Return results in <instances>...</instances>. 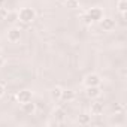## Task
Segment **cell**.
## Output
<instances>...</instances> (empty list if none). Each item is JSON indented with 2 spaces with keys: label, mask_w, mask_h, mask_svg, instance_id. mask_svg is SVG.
Returning <instances> with one entry per match:
<instances>
[{
  "label": "cell",
  "mask_w": 127,
  "mask_h": 127,
  "mask_svg": "<svg viewBox=\"0 0 127 127\" xmlns=\"http://www.w3.org/2000/svg\"><path fill=\"white\" fill-rule=\"evenodd\" d=\"M18 20L24 24H30L36 20V12L33 8H23L20 12H18Z\"/></svg>",
  "instance_id": "1"
},
{
  "label": "cell",
  "mask_w": 127,
  "mask_h": 127,
  "mask_svg": "<svg viewBox=\"0 0 127 127\" xmlns=\"http://www.w3.org/2000/svg\"><path fill=\"white\" fill-rule=\"evenodd\" d=\"M85 14L90 17V20L93 21V24H94V23H99V21L103 18V11H102L100 8H97V6H94V8L88 9Z\"/></svg>",
  "instance_id": "2"
},
{
  "label": "cell",
  "mask_w": 127,
  "mask_h": 127,
  "mask_svg": "<svg viewBox=\"0 0 127 127\" xmlns=\"http://www.w3.org/2000/svg\"><path fill=\"white\" fill-rule=\"evenodd\" d=\"M6 37L11 43H17V42L21 40V30L18 27H11L6 33Z\"/></svg>",
  "instance_id": "3"
},
{
  "label": "cell",
  "mask_w": 127,
  "mask_h": 127,
  "mask_svg": "<svg viewBox=\"0 0 127 127\" xmlns=\"http://www.w3.org/2000/svg\"><path fill=\"white\" fill-rule=\"evenodd\" d=\"M100 84H102V79L97 73H88L84 78V85L85 87H94V85H100Z\"/></svg>",
  "instance_id": "4"
},
{
  "label": "cell",
  "mask_w": 127,
  "mask_h": 127,
  "mask_svg": "<svg viewBox=\"0 0 127 127\" xmlns=\"http://www.w3.org/2000/svg\"><path fill=\"white\" fill-rule=\"evenodd\" d=\"M15 97H17L18 103H27V102L33 100V91H30V90H21V91L17 93Z\"/></svg>",
  "instance_id": "5"
},
{
  "label": "cell",
  "mask_w": 127,
  "mask_h": 127,
  "mask_svg": "<svg viewBox=\"0 0 127 127\" xmlns=\"http://www.w3.org/2000/svg\"><path fill=\"white\" fill-rule=\"evenodd\" d=\"M100 94H102L100 85H94V87H87L85 88V96L88 99H97V97H100Z\"/></svg>",
  "instance_id": "6"
},
{
  "label": "cell",
  "mask_w": 127,
  "mask_h": 127,
  "mask_svg": "<svg viewBox=\"0 0 127 127\" xmlns=\"http://www.w3.org/2000/svg\"><path fill=\"white\" fill-rule=\"evenodd\" d=\"M100 27L105 30V32H112L114 29H115V20H112V18H102L100 21Z\"/></svg>",
  "instance_id": "7"
},
{
  "label": "cell",
  "mask_w": 127,
  "mask_h": 127,
  "mask_svg": "<svg viewBox=\"0 0 127 127\" xmlns=\"http://www.w3.org/2000/svg\"><path fill=\"white\" fill-rule=\"evenodd\" d=\"M103 111H105V105H103L102 102H94V103H91V106H90V112H91V115L99 117V115L103 114Z\"/></svg>",
  "instance_id": "8"
},
{
  "label": "cell",
  "mask_w": 127,
  "mask_h": 127,
  "mask_svg": "<svg viewBox=\"0 0 127 127\" xmlns=\"http://www.w3.org/2000/svg\"><path fill=\"white\" fill-rule=\"evenodd\" d=\"M21 109H23L24 114L33 115V114L36 112V103H33V100H30V102H27V103H21Z\"/></svg>",
  "instance_id": "9"
},
{
  "label": "cell",
  "mask_w": 127,
  "mask_h": 127,
  "mask_svg": "<svg viewBox=\"0 0 127 127\" xmlns=\"http://www.w3.org/2000/svg\"><path fill=\"white\" fill-rule=\"evenodd\" d=\"M75 97H76V94H75L73 90H63V93H61V99H60V100L66 102V103H70V102L75 100Z\"/></svg>",
  "instance_id": "10"
},
{
  "label": "cell",
  "mask_w": 127,
  "mask_h": 127,
  "mask_svg": "<svg viewBox=\"0 0 127 127\" xmlns=\"http://www.w3.org/2000/svg\"><path fill=\"white\" fill-rule=\"evenodd\" d=\"M64 117H66V111L63 109V108H55L54 111H52V118L55 120V121H58L60 124L63 123V120H64Z\"/></svg>",
  "instance_id": "11"
},
{
  "label": "cell",
  "mask_w": 127,
  "mask_h": 127,
  "mask_svg": "<svg viewBox=\"0 0 127 127\" xmlns=\"http://www.w3.org/2000/svg\"><path fill=\"white\" fill-rule=\"evenodd\" d=\"M61 93H63V88L61 87H58V85H55V87H52L51 88V91H49V96H51V99L52 100H60L61 99Z\"/></svg>",
  "instance_id": "12"
},
{
  "label": "cell",
  "mask_w": 127,
  "mask_h": 127,
  "mask_svg": "<svg viewBox=\"0 0 127 127\" xmlns=\"http://www.w3.org/2000/svg\"><path fill=\"white\" fill-rule=\"evenodd\" d=\"M76 121H78V124H81V126H88V124L91 123V115H88V114H81Z\"/></svg>",
  "instance_id": "13"
},
{
  "label": "cell",
  "mask_w": 127,
  "mask_h": 127,
  "mask_svg": "<svg viewBox=\"0 0 127 127\" xmlns=\"http://www.w3.org/2000/svg\"><path fill=\"white\" fill-rule=\"evenodd\" d=\"M117 8L120 14H126L127 12V0H118L117 2Z\"/></svg>",
  "instance_id": "14"
},
{
  "label": "cell",
  "mask_w": 127,
  "mask_h": 127,
  "mask_svg": "<svg viewBox=\"0 0 127 127\" xmlns=\"http://www.w3.org/2000/svg\"><path fill=\"white\" fill-rule=\"evenodd\" d=\"M64 6L67 9H76L79 8V0H64Z\"/></svg>",
  "instance_id": "15"
},
{
  "label": "cell",
  "mask_w": 127,
  "mask_h": 127,
  "mask_svg": "<svg viewBox=\"0 0 127 127\" xmlns=\"http://www.w3.org/2000/svg\"><path fill=\"white\" fill-rule=\"evenodd\" d=\"M8 14H9V11L6 9V8H0V20H6L8 18Z\"/></svg>",
  "instance_id": "16"
},
{
  "label": "cell",
  "mask_w": 127,
  "mask_h": 127,
  "mask_svg": "<svg viewBox=\"0 0 127 127\" xmlns=\"http://www.w3.org/2000/svg\"><path fill=\"white\" fill-rule=\"evenodd\" d=\"M82 21H84V23H85V24H87V26H91V24H93V21H91V20H90V17H88V15H87V14H85V12H84V14H82Z\"/></svg>",
  "instance_id": "17"
},
{
  "label": "cell",
  "mask_w": 127,
  "mask_h": 127,
  "mask_svg": "<svg viewBox=\"0 0 127 127\" xmlns=\"http://www.w3.org/2000/svg\"><path fill=\"white\" fill-rule=\"evenodd\" d=\"M114 111H115L117 115H118V114H123V112H124V106H123V105H117V106L114 108Z\"/></svg>",
  "instance_id": "18"
},
{
  "label": "cell",
  "mask_w": 127,
  "mask_h": 127,
  "mask_svg": "<svg viewBox=\"0 0 127 127\" xmlns=\"http://www.w3.org/2000/svg\"><path fill=\"white\" fill-rule=\"evenodd\" d=\"M5 94H6V87H5V84L0 82V97H3Z\"/></svg>",
  "instance_id": "19"
},
{
  "label": "cell",
  "mask_w": 127,
  "mask_h": 127,
  "mask_svg": "<svg viewBox=\"0 0 127 127\" xmlns=\"http://www.w3.org/2000/svg\"><path fill=\"white\" fill-rule=\"evenodd\" d=\"M3 64H5V58H3V57H0V67H2Z\"/></svg>",
  "instance_id": "20"
},
{
  "label": "cell",
  "mask_w": 127,
  "mask_h": 127,
  "mask_svg": "<svg viewBox=\"0 0 127 127\" xmlns=\"http://www.w3.org/2000/svg\"><path fill=\"white\" fill-rule=\"evenodd\" d=\"M3 5H5V0H0V8H2Z\"/></svg>",
  "instance_id": "21"
}]
</instances>
